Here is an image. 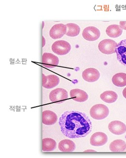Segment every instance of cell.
Wrapping results in <instances>:
<instances>
[{"instance_id":"1","label":"cell","mask_w":126,"mask_h":158,"mask_svg":"<svg viewBox=\"0 0 126 158\" xmlns=\"http://www.w3.org/2000/svg\"><path fill=\"white\" fill-rule=\"evenodd\" d=\"M60 130L66 137L79 138L91 132L92 123L86 114L77 111L64 112L59 120Z\"/></svg>"},{"instance_id":"2","label":"cell","mask_w":126,"mask_h":158,"mask_svg":"<svg viewBox=\"0 0 126 158\" xmlns=\"http://www.w3.org/2000/svg\"><path fill=\"white\" fill-rule=\"evenodd\" d=\"M109 114V109L103 104H97L93 106L90 110L92 118L96 120H102L107 118Z\"/></svg>"},{"instance_id":"3","label":"cell","mask_w":126,"mask_h":158,"mask_svg":"<svg viewBox=\"0 0 126 158\" xmlns=\"http://www.w3.org/2000/svg\"><path fill=\"white\" fill-rule=\"evenodd\" d=\"M117 45V44L114 40L110 39H104L99 44L98 48L104 54H112L116 53L115 50Z\"/></svg>"},{"instance_id":"4","label":"cell","mask_w":126,"mask_h":158,"mask_svg":"<svg viewBox=\"0 0 126 158\" xmlns=\"http://www.w3.org/2000/svg\"><path fill=\"white\" fill-rule=\"evenodd\" d=\"M68 98V92L63 88H57L52 90L49 94L50 100L56 104L63 103Z\"/></svg>"},{"instance_id":"5","label":"cell","mask_w":126,"mask_h":158,"mask_svg":"<svg viewBox=\"0 0 126 158\" xmlns=\"http://www.w3.org/2000/svg\"><path fill=\"white\" fill-rule=\"evenodd\" d=\"M52 50L56 54L65 55L67 54L71 50V46L66 41L59 40L53 44Z\"/></svg>"},{"instance_id":"6","label":"cell","mask_w":126,"mask_h":158,"mask_svg":"<svg viewBox=\"0 0 126 158\" xmlns=\"http://www.w3.org/2000/svg\"><path fill=\"white\" fill-rule=\"evenodd\" d=\"M100 35L99 30L94 26L87 27L82 32L83 38L88 41H95L100 38Z\"/></svg>"},{"instance_id":"7","label":"cell","mask_w":126,"mask_h":158,"mask_svg":"<svg viewBox=\"0 0 126 158\" xmlns=\"http://www.w3.org/2000/svg\"><path fill=\"white\" fill-rule=\"evenodd\" d=\"M59 59L55 55L50 53H44L43 55L42 64L48 69L55 68L58 65Z\"/></svg>"},{"instance_id":"8","label":"cell","mask_w":126,"mask_h":158,"mask_svg":"<svg viewBox=\"0 0 126 158\" xmlns=\"http://www.w3.org/2000/svg\"><path fill=\"white\" fill-rule=\"evenodd\" d=\"M67 31L66 25L62 23L57 24L51 28L49 31V35L52 39H59L66 35Z\"/></svg>"},{"instance_id":"9","label":"cell","mask_w":126,"mask_h":158,"mask_svg":"<svg viewBox=\"0 0 126 158\" xmlns=\"http://www.w3.org/2000/svg\"><path fill=\"white\" fill-rule=\"evenodd\" d=\"M115 52L118 61L126 67V39L122 40L117 44Z\"/></svg>"},{"instance_id":"10","label":"cell","mask_w":126,"mask_h":158,"mask_svg":"<svg viewBox=\"0 0 126 158\" xmlns=\"http://www.w3.org/2000/svg\"><path fill=\"white\" fill-rule=\"evenodd\" d=\"M82 77L85 81L88 82L97 81L100 77V73L97 69L94 68L86 69L83 72Z\"/></svg>"},{"instance_id":"11","label":"cell","mask_w":126,"mask_h":158,"mask_svg":"<svg viewBox=\"0 0 126 158\" xmlns=\"http://www.w3.org/2000/svg\"><path fill=\"white\" fill-rule=\"evenodd\" d=\"M59 77L56 75H50L45 76L43 74L42 86L44 88L50 89L56 87L59 84Z\"/></svg>"},{"instance_id":"12","label":"cell","mask_w":126,"mask_h":158,"mask_svg":"<svg viewBox=\"0 0 126 158\" xmlns=\"http://www.w3.org/2000/svg\"><path fill=\"white\" fill-rule=\"evenodd\" d=\"M108 129L111 133L114 135H123L126 132V125L118 120H115L109 123Z\"/></svg>"},{"instance_id":"13","label":"cell","mask_w":126,"mask_h":158,"mask_svg":"<svg viewBox=\"0 0 126 158\" xmlns=\"http://www.w3.org/2000/svg\"><path fill=\"white\" fill-rule=\"evenodd\" d=\"M108 141L107 135L103 132H97L91 136L90 143L93 146L100 147L105 145Z\"/></svg>"},{"instance_id":"14","label":"cell","mask_w":126,"mask_h":158,"mask_svg":"<svg viewBox=\"0 0 126 158\" xmlns=\"http://www.w3.org/2000/svg\"><path fill=\"white\" fill-rule=\"evenodd\" d=\"M58 116L51 110H45L42 113V123L46 125H53L57 123Z\"/></svg>"},{"instance_id":"15","label":"cell","mask_w":126,"mask_h":158,"mask_svg":"<svg viewBox=\"0 0 126 158\" xmlns=\"http://www.w3.org/2000/svg\"><path fill=\"white\" fill-rule=\"evenodd\" d=\"M70 94L71 98L77 102H84L88 99V95L87 93L83 90L78 89H71Z\"/></svg>"},{"instance_id":"16","label":"cell","mask_w":126,"mask_h":158,"mask_svg":"<svg viewBox=\"0 0 126 158\" xmlns=\"http://www.w3.org/2000/svg\"><path fill=\"white\" fill-rule=\"evenodd\" d=\"M58 148L60 152H71L75 151L76 146L74 142L69 139H64L59 143Z\"/></svg>"},{"instance_id":"17","label":"cell","mask_w":126,"mask_h":158,"mask_svg":"<svg viewBox=\"0 0 126 158\" xmlns=\"http://www.w3.org/2000/svg\"><path fill=\"white\" fill-rule=\"evenodd\" d=\"M109 149L111 152H125L126 149V142L121 139L116 140L111 143Z\"/></svg>"},{"instance_id":"18","label":"cell","mask_w":126,"mask_h":158,"mask_svg":"<svg viewBox=\"0 0 126 158\" xmlns=\"http://www.w3.org/2000/svg\"><path fill=\"white\" fill-rule=\"evenodd\" d=\"M106 33L107 35L111 38H117L121 35L123 33V30L118 25H111L106 29Z\"/></svg>"},{"instance_id":"19","label":"cell","mask_w":126,"mask_h":158,"mask_svg":"<svg viewBox=\"0 0 126 158\" xmlns=\"http://www.w3.org/2000/svg\"><path fill=\"white\" fill-rule=\"evenodd\" d=\"M100 98L104 102L108 104H112L117 100L118 95L115 91L107 90L100 94Z\"/></svg>"},{"instance_id":"20","label":"cell","mask_w":126,"mask_h":158,"mask_svg":"<svg viewBox=\"0 0 126 158\" xmlns=\"http://www.w3.org/2000/svg\"><path fill=\"white\" fill-rule=\"evenodd\" d=\"M113 84L118 87H123L126 86V73H119L115 74L112 79Z\"/></svg>"},{"instance_id":"21","label":"cell","mask_w":126,"mask_h":158,"mask_svg":"<svg viewBox=\"0 0 126 158\" xmlns=\"http://www.w3.org/2000/svg\"><path fill=\"white\" fill-rule=\"evenodd\" d=\"M57 147V143L54 139L46 138L43 139L42 150L44 152H53Z\"/></svg>"},{"instance_id":"22","label":"cell","mask_w":126,"mask_h":158,"mask_svg":"<svg viewBox=\"0 0 126 158\" xmlns=\"http://www.w3.org/2000/svg\"><path fill=\"white\" fill-rule=\"evenodd\" d=\"M67 31L66 35L69 37H76L80 32V28L78 25L73 23L66 24Z\"/></svg>"},{"instance_id":"23","label":"cell","mask_w":126,"mask_h":158,"mask_svg":"<svg viewBox=\"0 0 126 158\" xmlns=\"http://www.w3.org/2000/svg\"><path fill=\"white\" fill-rule=\"evenodd\" d=\"M120 26L122 30H126V21H120Z\"/></svg>"},{"instance_id":"24","label":"cell","mask_w":126,"mask_h":158,"mask_svg":"<svg viewBox=\"0 0 126 158\" xmlns=\"http://www.w3.org/2000/svg\"><path fill=\"white\" fill-rule=\"evenodd\" d=\"M122 94H123V96H124V98L126 99V88H125V89H123Z\"/></svg>"}]
</instances>
